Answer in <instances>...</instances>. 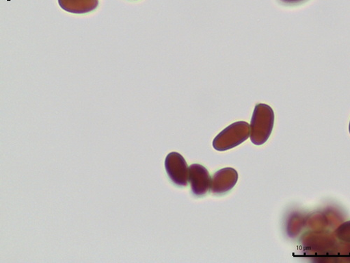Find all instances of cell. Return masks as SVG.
Wrapping results in <instances>:
<instances>
[{
    "label": "cell",
    "instance_id": "obj_2",
    "mask_svg": "<svg viewBox=\"0 0 350 263\" xmlns=\"http://www.w3.org/2000/svg\"><path fill=\"white\" fill-rule=\"evenodd\" d=\"M250 136V126L245 122L232 124L222 131L213 141L218 151H226L245 142Z\"/></svg>",
    "mask_w": 350,
    "mask_h": 263
},
{
    "label": "cell",
    "instance_id": "obj_1",
    "mask_svg": "<svg viewBox=\"0 0 350 263\" xmlns=\"http://www.w3.org/2000/svg\"><path fill=\"white\" fill-rule=\"evenodd\" d=\"M274 125V112L266 104H258L250 124V139L256 145L265 144L269 138Z\"/></svg>",
    "mask_w": 350,
    "mask_h": 263
},
{
    "label": "cell",
    "instance_id": "obj_6",
    "mask_svg": "<svg viewBox=\"0 0 350 263\" xmlns=\"http://www.w3.org/2000/svg\"><path fill=\"white\" fill-rule=\"evenodd\" d=\"M58 3L68 12L81 14L96 10L98 0H58Z\"/></svg>",
    "mask_w": 350,
    "mask_h": 263
},
{
    "label": "cell",
    "instance_id": "obj_8",
    "mask_svg": "<svg viewBox=\"0 0 350 263\" xmlns=\"http://www.w3.org/2000/svg\"><path fill=\"white\" fill-rule=\"evenodd\" d=\"M349 132H350V124H349Z\"/></svg>",
    "mask_w": 350,
    "mask_h": 263
},
{
    "label": "cell",
    "instance_id": "obj_5",
    "mask_svg": "<svg viewBox=\"0 0 350 263\" xmlns=\"http://www.w3.org/2000/svg\"><path fill=\"white\" fill-rule=\"evenodd\" d=\"M239 180V173L232 168H224L215 173L212 179L211 191L214 195H222L234 188Z\"/></svg>",
    "mask_w": 350,
    "mask_h": 263
},
{
    "label": "cell",
    "instance_id": "obj_4",
    "mask_svg": "<svg viewBox=\"0 0 350 263\" xmlns=\"http://www.w3.org/2000/svg\"><path fill=\"white\" fill-rule=\"evenodd\" d=\"M189 182L197 197L206 195L211 190L212 178L206 167L198 164L189 166Z\"/></svg>",
    "mask_w": 350,
    "mask_h": 263
},
{
    "label": "cell",
    "instance_id": "obj_3",
    "mask_svg": "<svg viewBox=\"0 0 350 263\" xmlns=\"http://www.w3.org/2000/svg\"><path fill=\"white\" fill-rule=\"evenodd\" d=\"M165 167L170 180L179 186H187L189 183V167L185 158L178 153L167 155Z\"/></svg>",
    "mask_w": 350,
    "mask_h": 263
},
{
    "label": "cell",
    "instance_id": "obj_7",
    "mask_svg": "<svg viewBox=\"0 0 350 263\" xmlns=\"http://www.w3.org/2000/svg\"><path fill=\"white\" fill-rule=\"evenodd\" d=\"M281 1L286 4H297L304 1V0H281Z\"/></svg>",
    "mask_w": 350,
    "mask_h": 263
}]
</instances>
